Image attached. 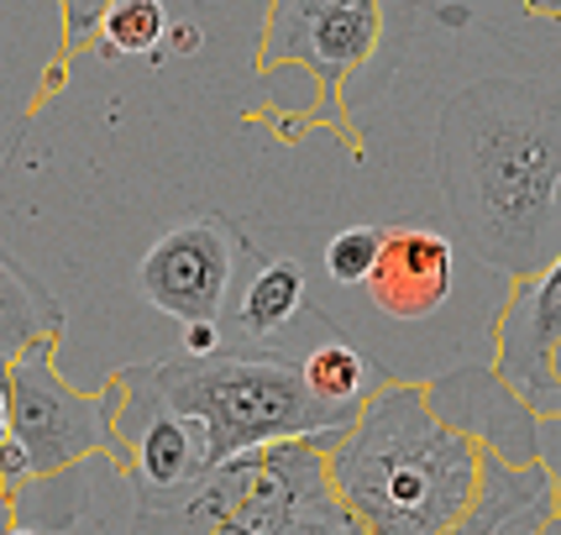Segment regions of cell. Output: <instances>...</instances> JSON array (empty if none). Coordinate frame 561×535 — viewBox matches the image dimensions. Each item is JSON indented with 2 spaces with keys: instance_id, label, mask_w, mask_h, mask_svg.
<instances>
[{
  "instance_id": "20",
  "label": "cell",
  "mask_w": 561,
  "mask_h": 535,
  "mask_svg": "<svg viewBox=\"0 0 561 535\" xmlns=\"http://www.w3.org/2000/svg\"><path fill=\"white\" fill-rule=\"evenodd\" d=\"M226 326L220 320H190V326H179V346L173 352H184V357H210L226 346Z\"/></svg>"
},
{
  "instance_id": "6",
  "label": "cell",
  "mask_w": 561,
  "mask_h": 535,
  "mask_svg": "<svg viewBox=\"0 0 561 535\" xmlns=\"http://www.w3.org/2000/svg\"><path fill=\"white\" fill-rule=\"evenodd\" d=\"M58 341L26 346L16 363H5V394H11V441L32 463V483L69 478L79 463L105 457L116 467V425L105 389L84 394L58 373Z\"/></svg>"
},
{
  "instance_id": "24",
  "label": "cell",
  "mask_w": 561,
  "mask_h": 535,
  "mask_svg": "<svg viewBox=\"0 0 561 535\" xmlns=\"http://www.w3.org/2000/svg\"><path fill=\"white\" fill-rule=\"evenodd\" d=\"M0 535H37L32 525H22V520H11V531H0Z\"/></svg>"
},
{
  "instance_id": "22",
  "label": "cell",
  "mask_w": 561,
  "mask_h": 535,
  "mask_svg": "<svg viewBox=\"0 0 561 535\" xmlns=\"http://www.w3.org/2000/svg\"><path fill=\"white\" fill-rule=\"evenodd\" d=\"M169 43H173L179 53H195V48H199V32H195V26H184V22H173Z\"/></svg>"
},
{
  "instance_id": "5",
  "label": "cell",
  "mask_w": 561,
  "mask_h": 535,
  "mask_svg": "<svg viewBox=\"0 0 561 535\" xmlns=\"http://www.w3.org/2000/svg\"><path fill=\"white\" fill-rule=\"evenodd\" d=\"M336 436L247 446L205 473L190 510L210 535H363L331 483L325 446Z\"/></svg>"
},
{
  "instance_id": "1",
  "label": "cell",
  "mask_w": 561,
  "mask_h": 535,
  "mask_svg": "<svg viewBox=\"0 0 561 535\" xmlns=\"http://www.w3.org/2000/svg\"><path fill=\"white\" fill-rule=\"evenodd\" d=\"M440 200L462 247L504 278L561 252V90L546 79H478L436 122Z\"/></svg>"
},
{
  "instance_id": "16",
  "label": "cell",
  "mask_w": 561,
  "mask_h": 535,
  "mask_svg": "<svg viewBox=\"0 0 561 535\" xmlns=\"http://www.w3.org/2000/svg\"><path fill=\"white\" fill-rule=\"evenodd\" d=\"M169 5L163 0H111L95 32V53L105 58H147L158 64L163 43H169Z\"/></svg>"
},
{
  "instance_id": "23",
  "label": "cell",
  "mask_w": 561,
  "mask_h": 535,
  "mask_svg": "<svg viewBox=\"0 0 561 535\" xmlns=\"http://www.w3.org/2000/svg\"><path fill=\"white\" fill-rule=\"evenodd\" d=\"M11 436V394H5V367H0V441Z\"/></svg>"
},
{
  "instance_id": "15",
  "label": "cell",
  "mask_w": 561,
  "mask_h": 535,
  "mask_svg": "<svg viewBox=\"0 0 561 535\" xmlns=\"http://www.w3.org/2000/svg\"><path fill=\"white\" fill-rule=\"evenodd\" d=\"M299 363H305L310 389H316L325 405H346V410H363V399L383 384V373L373 367V357H367V352H357V346H352V341H342V337L316 341Z\"/></svg>"
},
{
  "instance_id": "11",
  "label": "cell",
  "mask_w": 561,
  "mask_h": 535,
  "mask_svg": "<svg viewBox=\"0 0 561 535\" xmlns=\"http://www.w3.org/2000/svg\"><path fill=\"white\" fill-rule=\"evenodd\" d=\"M457 289V242L436 231V226H389L383 258L367 278V299L373 310L389 320H425Z\"/></svg>"
},
{
  "instance_id": "7",
  "label": "cell",
  "mask_w": 561,
  "mask_h": 535,
  "mask_svg": "<svg viewBox=\"0 0 561 535\" xmlns=\"http://www.w3.org/2000/svg\"><path fill=\"white\" fill-rule=\"evenodd\" d=\"M252 258V237H242L237 220L216 216V210H195V216L169 220L152 247L137 263V294L158 316L179 320H220L237 299V284Z\"/></svg>"
},
{
  "instance_id": "13",
  "label": "cell",
  "mask_w": 561,
  "mask_h": 535,
  "mask_svg": "<svg viewBox=\"0 0 561 535\" xmlns=\"http://www.w3.org/2000/svg\"><path fill=\"white\" fill-rule=\"evenodd\" d=\"M305 305H310V284L299 252H263L252 242L237 299L226 310V337L237 346H278L299 326Z\"/></svg>"
},
{
  "instance_id": "14",
  "label": "cell",
  "mask_w": 561,
  "mask_h": 535,
  "mask_svg": "<svg viewBox=\"0 0 561 535\" xmlns=\"http://www.w3.org/2000/svg\"><path fill=\"white\" fill-rule=\"evenodd\" d=\"M37 341H64V305L0 247V367Z\"/></svg>"
},
{
  "instance_id": "19",
  "label": "cell",
  "mask_w": 561,
  "mask_h": 535,
  "mask_svg": "<svg viewBox=\"0 0 561 535\" xmlns=\"http://www.w3.org/2000/svg\"><path fill=\"white\" fill-rule=\"evenodd\" d=\"M131 535H210V531L199 525L190 499H169V504H137Z\"/></svg>"
},
{
  "instance_id": "10",
  "label": "cell",
  "mask_w": 561,
  "mask_h": 535,
  "mask_svg": "<svg viewBox=\"0 0 561 535\" xmlns=\"http://www.w3.org/2000/svg\"><path fill=\"white\" fill-rule=\"evenodd\" d=\"M436 410L483 441V452H499L504 463H536L546 457V420L499 378V367H457L436 384H425Z\"/></svg>"
},
{
  "instance_id": "2",
  "label": "cell",
  "mask_w": 561,
  "mask_h": 535,
  "mask_svg": "<svg viewBox=\"0 0 561 535\" xmlns=\"http://www.w3.org/2000/svg\"><path fill=\"white\" fill-rule=\"evenodd\" d=\"M325 463L363 535H451L483 483V441L451 425L425 384L383 378Z\"/></svg>"
},
{
  "instance_id": "9",
  "label": "cell",
  "mask_w": 561,
  "mask_h": 535,
  "mask_svg": "<svg viewBox=\"0 0 561 535\" xmlns=\"http://www.w3.org/2000/svg\"><path fill=\"white\" fill-rule=\"evenodd\" d=\"M561 252L530 278H510L493 326V367L540 420H561Z\"/></svg>"
},
{
  "instance_id": "17",
  "label": "cell",
  "mask_w": 561,
  "mask_h": 535,
  "mask_svg": "<svg viewBox=\"0 0 561 535\" xmlns=\"http://www.w3.org/2000/svg\"><path fill=\"white\" fill-rule=\"evenodd\" d=\"M383 242H389V226H342L325 252H320V268H325V278L331 284H342V289H367V278H373V268L383 258Z\"/></svg>"
},
{
  "instance_id": "12",
  "label": "cell",
  "mask_w": 561,
  "mask_h": 535,
  "mask_svg": "<svg viewBox=\"0 0 561 535\" xmlns=\"http://www.w3.org/2000/svg\"><path fill=\"white\" fill-rule=\"evenodd\" d=\"M561 520V483L551 463H504L499 452H483V483L472 510L451 535H551Z\"/></svg>"
},
{
  "instance_id": "3",
  "label": "cell",
  "mask_w": 561,
  "mask_h": 535,
  "mask_svg": "<svg viewBox=\"0 0 561 535\" xmlns=\"http://www.w3.org/2000/svg\"><path fill=\"white\" fill-rule=\"evenodd\" d=\"M415 37V0H268L252 69L257 79L299 69L310 79V105L299 126H325L363 158L357 111L389 90L399 58Z\"/></svg>"
},
{
  "instance_id": "18",
  "label": "cell",
  "mask_w": 561,
  "mask_h": 535,
  "mask_svg": "<svg viewBox=\"0 0 561 535\" xmlns=\"http://www.w3.org/2000/svg\"><path fill=\"white\" fill-rule=\"evenodd\" d=\"M105 5H111V0H58V11H64V53H58V64H53L58 79H64V69H69L73 53H84L90 43H95Z\"/></svg>"
},
{
  "instance_id": "4",
  "label": "cell",
  "mask_w": 561,
  "mask_h": 535,
  "mask_svg": "<svg viewBox=\"0 0 561 535\" xmlns=\"http://www.w3.org/2000/svg\"><path fill=\"white\" fill-rule=\"evenodd\" d=\"M147 373L173 410L190 414L205 431L210 467L247 452V446H263V441L336 436L357 420V410H346V405H325L310 389L305 363L289 357L284 346L226 341L210 357L169 352V357L147 363Z\"/></svg>"
},
{
  "instance_id": "21",
  "label": "cell",
  "mask_w": 561,
  "mask_h": 535,
  "mask_svg": "<svg viewBox=\"0 0 561 535\" xmlns=\"http://www.w3.org/2000/svg\"><path fill=\"white\" fill-rule=\"evenodd\" d=\"M536 22H561V0H519Z\"/></svg>"
},
{
  "instance_id": "8",
  "label": "cell",
  "mask_w": 561,
  "mask_h": 535,
  "mask_svg": "<svg viewBox=\"0 0 561 535\" xmlns=\"http://www.w3.org/2000/svg\"><path fill=\"white\" fill-rule=\"evenodd\" d=\"M105 399H111V425H116V446H122L116 452V473H126L131 499L137 504L190 499L205 483V473H210L205 431L158 394L147 363L111 373L105 378Z\"/></svg>"
}]
</instances>
